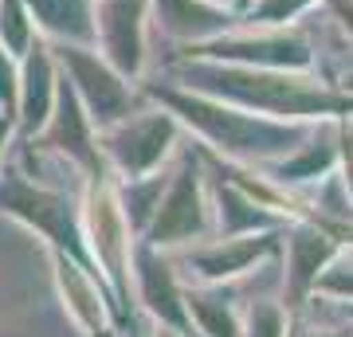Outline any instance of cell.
I'll return each mask as SVG.
<instances>
[{
	"mask_svg": "<svg viewBox=\"0 0 353 337\" xmlns=\"http://www.w3.org/2000/svg\"><path fill=\"white\" fill-rule=\"evenodd\" d=\"M150 337H185V334H181V329H169V325H153Z\"/></svg>",
	"mask_w": 353,
	"mask_h": 337,
	"instance_id": "cell-13",
	"label": "cell"
},
{
	"mask_svg": "<svg viewBox=\"0 0 353 337\" xmlns=\"http://www.w3.org/2000/svg\"><path fill=\"white\" fill-rule=\"evenodd\" d=\"M314 294L330 302H353V251H334V259L318 271Z\"/></svg>",
	"mask_w": 353,
	"mask_h": 337,
	"instance_id": "cell-11",
	"label": "cell"
},
{
	"mask_svg": "<svg viewBox=\"0 0 353 337\" xmlns=\"http://www.w3.org/2000/svg\"><path fill=\"white\" fill-rule=\"evenodd\" d=\"M165 145H169V125H161V122L130 125V130H122V134H114V138H110L114 161L130 173V181L150 173L153 165L161 161Z\"/></svg>",
	"mask_w": 353,
	"mask_h": 337,
	"instance_id": "cell-9",
	"label": "cell"
},
{
	"mask_svg": "<svg viewBox=\"0 0 353 337\" xmlns=\"http://www.w3.org/2000/svg\"><path fill=\"white\" fill-rule=\"evenodd\" d=\"M130 290L157 325H169V329H181L185 337H196L189 310H185V283L176 278L169 259L157 255V247H150V243H141L134 251V259H130Z\"/></svg>",
	"mask_w": 353,
	"mask_h": 337,
	"instance_id": "cell-4",
	"label": "cell"
},
{
	"mask_svg": "<svg viewBox=\"0 0 353 337\" xmlns=\"http://www.w3.org/2000/svg\"><path fill=\"white\" fill-rule=\"evenodd\" d=\"M341 314L350 318V325H353V302H341Z\"/></svg>",
	"mask_w": 353,
	"mask_h": 337,
	"instance_id": "cell-14",
	"label": "cell"
},
{
	"mask_svg": "<svg viewBox=\"0 0 353 337\" xmlns=\"http://www.w3.org/2000/svg\"><path fill=\"white\" fill-rule=\"evenodd\" d=\"M208 227V212H204V196H201V181L196 169L185 165L181 176L173 181V188L165 192V200H157L145 232V243L157 251L165 247H181V243H196Z\"/></svg>",
	"mask_w": 353,
	"mask_h": 337,
	"instance_id": "cell-5",
	"label": "cell"
},
{
	"mask_svg": "<svg viewBox=\"0 0 353 337\" xmlns=\"http://www.w3.org/2000/svg\"><path fill=\"white\" fill-rule=\"evenodd\" d=\"M83 243H87V255L94 263L99 278L110 290L118 325H126L130 306H134V290H130V259H134V247H130L126 212H122V204H118V196L110 192L106 181H99L87 196V232H83Z\"/></svg>",
	"mask_w": 353,
	"mask_h": 337,
	"instance_id": "cell-1",
	"label": "cell"
},
{
	"mask_svg": "<svg viewBox=\"0 0 353 337\" xmlns=\"http://www.w3.org/2000/svg\"><path fill=\"white\" fill-rule=\"evenodd\" d=\"M0 212H8V216H16L20 224L36 227L43 239H51L55 251L75 255L79 263H87L90 271H94V263H90V255H87V243H83V232L75 227L71 204H67L63 196L24 185L20 176H8V181H0Z\"/></svg>",
	"mask_w": 353,
	"mask_h": 337,
	"instance_id": "cell-2",
	"label": "cell"
},
{
	"mask_svg": "<svg viewBox=\"0 0 353 337\" xmlns=\"http://www.w3.org/2000/svg\"><path fill=\"white\" fill-rule=\"evenodd\" d=\"M51 275H55V290L63 302L67 318L75 322L83 337H114L118 329V314H114L110 290L94 283V271L87 263H79L75 255L51 247Z\"/></svg>",
	"mask_w": 353,
	"mask_h": 337,
	"instance_id": "cell-3",
	"label": "cell"
},
{
	"mask_svg": "<svg viewBox=\"0 0 353 337\" xmlns=\"http://www.w3.org/2000/svg\"><path fill=\"white\" fill-rule=\"evenodd\" d=\"M338 239L330 236L326 227H299L287 239V294H283V310L299 314L314 294L318 271L334 259Z\"/></svg>",
	"mask_w": 353,
	"mask_h": 337,
	"instance_id": "cell-7",
	"label": "cell"
},
{
	"mask_svg": "<svg viewBox=\"0 0 353 337\" xmlns=\"http://www.w3.org/2000/svg\"><path fill=\"white\" fill-rule=\"evenodd\" d=\"M290 314L275 298H255L240 314V337H287Z\"/></svg>",
	"mask_w": 353,
	"mask_h": 337,
	"instance_id": "cell-10",
	"label": "cell"
},
{
	"mask_svg": "<svg viewBox=\"0 0 353 337\" xmlns=\"http://www.w3.org/2000/svg\"><path fill=\"white\" fill-rule=\"evenodd\" d=\"M185 310H189L196 337H240V310L224 283H189Z\"/></svg>",
	"mask_w": 353,
	"mask_h": 337,
	"instance_id": "cell-8",
	"label": "cell"
},
{
	"mask_svg": "<svg viewBox=\"0 0 353 337\" xmlns=\"http://www.w3.org/2000/svg\"><path fill=\"white\" fill-rule=\"evenodd\" d=\"M0 141H4V125H0Z\"/></svg>",
	"mask_w": 353,
	"mask_h": 337,
	"instance_id": "cell-15",
	"label": "cell"
},
{
	"mask_svg": "<svg viewBox=\"0 0 353 337\" xmlns=\"http://www.w3.org/2000/svg\"><path fill=\"white\" fill-rule=\"evenodd\" d=\"M279 251V236L267 232H248V236H224L212 247H196L189 255L192 278L196 283H228V278L248 275L259 259Z\"/></svg>",
	"mask_w": 353,
	"mask_h": 337,
	"instance_id": "cell-6",
	"label": "cell"
},
{
	"mask_svg": "<svg viewBox=\"0 0 353 337\" xmlns=\"http://www.w3.org/2000/svg\"><path fill=\"white\" fill-rule=\"evenodd\" d=\"M287 337H353V329H303V325L290 322Z\"/></svg>",
	"mask_w": 353,
	"mask_h": 337,
	"instance_id": "cell-12",
	"label": "cell"
}]
</instances>
